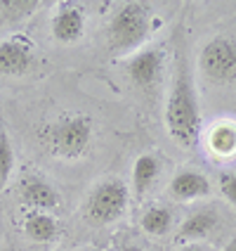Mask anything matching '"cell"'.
Listing matches in <instances>:
<instances>
[{"mask_svg":"<svg viewBox=\"0 0 236 251\" xmlns=\"http://www.w3.org/2000/svg\"><path fill=\"white\" fill-rule=\"evenodd\" d=\"M166 130L182 150H194L203 135V116L196 95V83L192 67L182 50L175 57V74L170 78V90L166 98Z\"/></svg>","mask_w":236,"mask_h":251,"instance_id":"obj_1","label":"cell"},{"mask_svg":"<svg viewBox=\"0 0 236 251\" xmlns=\"http://www.w3.org/2000/svg\"><path fill=\"white\" fill-rule=\"evenodd\" d=\"M43 147L55 161L81 164L95 147V121L87 114H59L43 128Z\"/></svg>","mask_w":236,"mask_h":251,"instance_id":"obj_2","label":"cell"},{"mask_svg":"<svg viewBox=\"0 0 236 251\" xmlns=\"http://www.w3.org/2000/svg\"><path fill=\"white\" fill-rule=\"evenodd\" d=\"M156 12L147 2H125L111 17L107 26V48L113 57H130L132 52L149 45Z\"/></svg>","mask_w":236,"mask_h":251,"instance_id":"obj_3","label":"cell"},{"mask_svg":"<svg viewBox=\"0 0 236 251\" xmlns=\"http://www.w3.org/2000/svg\"><path fill=\"white\" fill-rule=\"evenodd\" d=\"M130 206V187L123 178L111 176L99 180L83 199V218L90 225H111Z\"/></svg>","mask_w":236,"mask_h":251,"instance_id":"obj_4","label":"cell"},{"mask_svg":"<svg viewBox=\"0 0 236 251\" xmlns=\"http://www.w3.org/2000/svg\"><path fill=\"white\" fill-rule=\"evenodd\" d=\"M198 74L215 85L236 81V33H215L201 45L196 57Z\"/></svg>","mask_w":236,"mask_h":251,"instance_id":"obj_5","label":"cell"},{"mask_svg":"<svg viewBox=\"0 0 236 251\" xmlns=\"http://www.w3.org/2000/svg\"><path fill=\"white\" fill-rule=\"evenodd\" d=\"M166 62L168 55L163 50V45L149 43L142 50L125 57L123 71L130 85H135L139 93H153L161 85L163 76H166Z\"/></svg>","mask_w":236,"mask_h":251,"instance_id":"obj_6","label":"cell"},{"mask_svg":"<svg viewBox=\"0 0 236 251\" xmlns=\"http://www.w3.org/2000/svg\"><path fill=\"white\" fill-rule=\"evenodd\" d=\"M38 64V48L26 33L0 41V76H24Z\"/></svg>","mask_w":236,"mask_h":251,"instance_id":"obj_7","label":"cell"},{"mask_svg":"<svg viewBox=\"0 0 236 251\" xmlns=\"http://www.w3.org/2000/svg\"><path fill=\"white\" fill-rule=\"evenodd\" d=\"M50 33H52V41L64 48L83 41L87 33V14L83 5L69 2V0L55 5V12L50 17Z\"/></svg>","mask_w":236,"mask_h":251,"instance_id":"obj_8","label":"cell"},{"mask_svg":"<svg viewBox=\"0 0 236 251\" xmlns=\"http://www.w3.org/2000/svg\"><path fill=\"white\" fill-rule=\"evenodd\" d=\"M19 199L28 211H55L62 204V195L50 180L41 176H24L19 182Z\"/></svg>","mask_w":236,"mask_h":251,"instance_id":"obj_9","label":"cell"},{"mask_svg":"<svg viewBox=\"0 0 236 251\" xmlns=\"http://www.w3.org/2000/svg\"><path fill=\"white\" fill-rule=\"evenodd\" d=\"M168 192L175 201H182V204H189V201H198V199H206L210 197L213 187H210V180L201 173V171H194V168H182L172 176V180L168 185Z\"/></svg>","mask_w":236,"mask_h":251,"instance_id":"obj_10","label":"cell"},{"mask_svg":"<svg viewBox=\"0 0 236 251\" xmlns=\"http://www.w3.org/2000/svg\"><path fill=\"white\" fill-rule=\"evenodd\" d=\"M220 223V213L215 211V206H206V209H196L194 213H189L177 227V242L189 244V242H201L206 239L217 227Z\"/></svg>","mask_w":236,"mask_h":251,"instance_id":"obj_11","label":"cell"},{"mask_svg":"<svg viewBox=\"0 0 236 251\" xmlns=\"http://www.w3.org/2000/svg\"><path fill=\"white\" fill-rule=\"evenodd\" d=\"M161 171H163V164H161L158 154H139L135 159V164H132V195L137 199H144L156 187V182L161 178Z\"/></svg>","mask_w":236,"mask_h":251,"instance_id":"obj_12","label":"cell"},{"mask_svg":"<svg viewBox=\"0 0 236 251\" xmlns=\"http://www.w3.org/2000/svg\"><path fill=\"white\" fill-rule=\"evenodd\" d=\"M21 232L36 244H52L59 237V221L47 211H28L21 218Z\"/></svg>","mask_w":236,"mask_h":251,"instance_id":"obj_13","label":"cell"},{"mask_svg":"<svg viewBox=\"0 0 236 251\" xmlns=\"http://www.w3.org/2000/svg\"><path fill=\"white\" fill-rule=\"evenodd\" d=\"M206 147L217 159H232L236 154V124L234 121H215L208 128Z\"/></svg>","mask_w":236,"mask_h":251,"instance_id":"obj_14","label":"cell"},{"mask_svg":"<svg viewBox=\"0 0 236 251\" xmlns=\"http://www.w3.org/2000/svg\"><path fill=\"white\" fill-rule=\"evenodd\" d=\"M139 225H142V230L149 237H166L168 232L172 230V211L168 209V206L153 204V206H149V209L142 213Z\"/></svg>","mask_w":236,"mask_h":251,"instance_id":"obj_15","label":"cell"},{"mask_svg":"<svg viewBox=\"0 0 236 251\" xmlns=\"http://www.w3.org/2000/svg\"><path fill=\"white\" fill-rule=\"evenodd\" d=\"M14 164H17L14 145L10 140V133L5 130V126L0 124V190L7 187V182L14 173Z\"/></svg>","mask_w":236,"mask_h":251,"instance_id":"obj_16","label":"cell"},{"mask_svg":"<svg viewBox=\"0 0 236 251\" xmlns=\"http://www.w3.org/2000/svg\"><path fill=\"white\" fill-rule=\"evenodd\" d=\"M38 7H41L38 0H7V2H0V17L17 22V19H24L28 14H33Z\"/></svg>","mask_w":236,"mask_h":251,"instance_id":"obj_17","label":"cell"},{"mask_svg":"<svg viewBox=\"0 0 236 251\" xmlns=\"http://www.w3.org/2000/svg\"><path fill=\"white\" fill-rule=\"evenodd\" d=\"M217 190L224 197V201L236 209V168H227L217 176Z\"/></svg>","mask_w":236,"mask_h":251,"instance_id":"obj_18","label":"cell"},{"mask_svg":"<svg viewBox=\"0 0 236 251\" xmlns=\"http://www.w3.org/2000/svg\"><path fill=\"white\" fill-rule=\"evenodd\" d=\"M113 251H147V249L142 244H137V242H132V239H118Z\"/></svg>","mask_w":236,"mask_h":251,"instance_id":"obj_19","label":"cell"},{"mask_svg":"<svg viewBox=\"0 0 236 251\" xmlns=\"http://www.w3.org/2000/svg\"><path fill=\"white\" fill-rule=\"evenodd\" d=\"M180 251H210V247H206L203 242H189V244H182Z\"/></svg>","mask_w":236,"mask_h":251,"instance_id":"obj_20","label":"cell"},{"mask_svg":"<svg viewBox=\"0 0 236 251\" xmlns=\"http://www.w3.org/2000/svg\"><path fill=\"white\" fill-rule=\"evenodd\" d=\"M224 251H236V237L232 239V242H229V244H227V249Z\"/></svg>","mask_w":236,"mask_h":251,"instance_id":"obj_21","label":"cell"},{"mask_svg":"<svg viewBox=\"0 0 236 251\" xmlns=\"http://www.w3.org/2000/svg\"><path fill=\"white\" fill-rule=\"evenodd\" d=\"M78 251H97V249H78Z\"/></svg>","mask_w":236,"mask_h":251,"instance_id":"obj_22","label":"cell"}]
</instances>
